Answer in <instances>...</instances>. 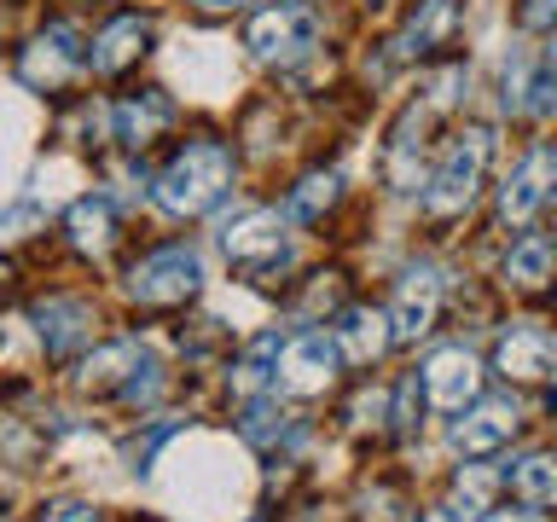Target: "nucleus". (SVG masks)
<instances>
[{"label":"nucleus","instance_id":"nucleus-1","mask_svg":"<svg viewBox=\"0 0 557 522\" xmlns=\"http://www.w3.org/2000/svg\"><path fill=\"white\" fill-rule=\"evenodd\" d=\"M151 191L169 215H209L233 191V151L221 139H191V146L174 151V163L157 174Z\"/></svg>","mask_w":557,"mask_h":522},{"label":"nucleus","instance_id":"nucleus-2","mask_svg":"<svg viewBox=\"0 0 557 522\" xmlns=\"http://www.w3.org/2000/svg\"><path fill=\"white\" fill-rule=\"evenodd\" d=\"M487 157H494V134L487 128H465L453 139L435 174L424 181V215H459V209H470V198L482 191Z\"/></svg>","mask_w":557,"mask_h":522},{"label":"nucleus","instance_id":"nucleus-3","mask_svg":"<svg viewBox=\"0 0 557 522\" xmlns=\"http://www.w3.org/2000/svg\"><path fill=\"white\" fill-rule=\"evenodd\" d=\"M221 250L244 278H273L290 268V233L273 209H244L221 226Z\"/></svg>","mask_w":557,"mask_h":522},{"label":"nucleus","instance_id":"nucleus-4","mask_svg":"<svg viewBox=\"0 0 557 522\" xmlns=\"http://www.w3.org/2000/svg\"><path fill=\"white\" fill-rule=\"evenodd\" d=\"M198 290H203V261H198V250H186V244L151 250L146 261H134V273H128V296L139 308H186Z\"/></svg>","mask_w":557,"mask_h":522},{"label":"nucleus","instance_id":"nucleus-5","mask_svg":"<svg viewBox=\"0 0 557 522\" xmlns=\"http://www.w3.org/2000/svg\"><path fill=\"white\" fill-rule=\"evenodd\" d=\"M244 47H250L261 64H296V59H308V52L320 47V17H313V7L278 0V7H268V12L250 17Z\"/></svg>","mask_w":557,"mask_h":522},{"label":"nucleus","instance_id":"nucleus-6","mask_svg":"<svg viewBox=\"0 0 557 522\" xmlns=\"http://www.w3.org/2000/svg\"><path fill=\"white\" fill-rule=\"evenodd\" d=\"M87 64V47H82V29L76 24H47L35 41L24 47V59H17V76H24L29 87H64L76 70Z\"/></svg>","mask_w":557,"mask_h":522},{"label":"nucleus","instance_id":"nucleus-7","mask_svg":"<svg viewBox=\"0 0 557 522\" xmlns=\"http://www.w3.org/2000/svg\"><path fill=\"white\" fill-rule=\"evenodd\" d=\"M29 325H35V337H41V348L52 360H70L94 343L99 320H94V302H82V296H47V302L29 308Z\"/></svg>","mask_w":557,"mask_h":522},{"label":"nucleus","instance_id":"nucleus-8","mask_svg":"<svg viewBox=\"0 0 557 522\" xmlns=\"http://www.w3.org/2000/svg\"><path fill=\"white\" fill-rule=\"evenodd\" d=\"M337 360L343 348L337 337H325V331H302V337L285 343V360H278V377H285L290 395H320L331 377H337Z\"/></svg>","mask_w":557,"mask_h":522},{"label":"nucleus","instance_id":"nucleus-9","mask_svg":"<svg viewBox=\"0 0 557 522\" xmlns=\"http://www.w3.org/2000/svg\"><path fill=\"white\" fill-rule=\"evenodd\" d=\"M552 186H557V157L552 151L522 157V163L511 169V181H505V191H499V221L505 226H529L540 215V203L552 198Z\"/></svg>","mask_w":557,"mask_h":522},{"label":"nucleus","instance_id":"nucleus-10","mask_svg":"<svg viewBox=\"0 0 557 522\" xmlns=\"http://www.w3.org/2000/svg\"><path fill=\"white\" fill-rule=\"evenodd\" d=\"M517 424H522L517 400H470V412L453 424V447H459L465 459H487V452H499L511 442Z\"/></svg>","mask_w":557,"mask_h":522},{"label":"nucleus","instance_id":"nucleus-11","mask_svg":"<svg viewBox=\"0 0 557 522\" xmlns=\"http://www.w3.org/2000/svg\"><path fill=\"white\" fill-rule=\"evenodd\" d=\"M418 377H424V395H430L442 412H465L470 400H476V383H482L476 355H470V348H435Z\"/></svg>","mask_w":557,"mask_h":522},{"label":"nucleus","instance_id":"nucleus-12","mask_svg":"<svg viewBox=\"0 0 557 522\" xmlns=\"http://www.w3.org/2000/svg\"><path fill=\"white\" fill-rule=\"evenodd\" d=\"M435 313H442V273H435V268H412L407 278H400L395 308H389L395 343H418L435 325Z\"/></svg>","mask_w":557,"mask_h":522},{"label":"nucleus","instance_id":"nucleus-13","mask_svg":"<svg viewBox=\"0 0 557 522\" xmlns=\"http://www.w3.org/2000/svg\"><path fill=\"white\" fill-rule=\"evenodd\" d=\"M146 47H151V17L122 12V17H111V24L94 35V52H87V64H94L99 76H122L128 64L146 59Z\"/></svg>","mask_w":557,"mask_h":522},{"label":"nucleus","instance_id":"nucleus-14","mask_svg":"<svg viewBox=\"0 0 557 522\" xmlns=\"http://www.w3.org/2000/svg\"><path fill=\"white\" fill-rule=\"evenodd\" d=\"M499 372L517 383H546L557 377V343L540 325H511L499 337Z\"/></svg>","mask_w":557,"mask_h":522},{"label":"nucleus","instance_id":"nucleus-15","mask_svg":"<svg viewBox=\"0 0 557 522\" xmlns=\"http://www.w3.org/2000/svg\"><path fill=\"white\" fill-rule=\"evenodd\" d=\"M174 122V104L169 94H157V87H146V94H134V99H122L116 111H111V139H122L128 151H146L157 134H163Z\"/></svg>","mask_w":557,"mask_h":522},{"label":"nucleus","instance_id":"nucleus-16","mask_svg":"<svg viewBox=\"0 0 557 522\" xmlns=\"http://www.w3.org/2000/svg\"><path fill=\"white\" fill-rule=\"evenodd\" d=\"M64 238H70V250H82V256H111V244H116V203L111 198H76L70 203V215H64Z\"/></svg>","mask_w":557,"mask_h":522},{"label":"nucleus","instance_id":"nucleus-17","mask_svg":"<svg viewBox=\"0 0 557 522\" xmlns=\"http://www.w3.org/2000/svg\"><path fill=\"white\" fill-rule=\"evenodd\" d=\"M389 343H395V325L383 320V313H372V308H348V313H343V325H337V348H343V360L372 365Z\"/></svg>","mask_w":557,"mask_h":522},{"label":"nucleus","instance_id":"nucleus-18","mask_svg":"<svg viewBox=\"0 0 557 522\" xmlns=\"http://www.w3.org/2000/svg\"><path fill=\"white\" fill-rule=\"evenodd\" d=\"M435 104H424V111H407V122L395 128V146H389V186L407 198V191L424 186V169H418V157H424V122H430Z\"/></svg>","mask_w":557,"mask_h":522},{"label":"nucleus","instance_id":"nucleus-19","mask_svg":"<svg viewBox=\"0 0 557 522\" xmlns=\"http://www.w3.org/2000/svg\"><path fill=\"white\" fill-rule=\"evenodd\" d=\"M453 24H459V12H453V0H418V12L407 17V29H400L395 52L400 59H424L430 47H442Z\"/></svg>","mask_w":557,"mask_h":522},{"label":"nucleus","instance_id":"nucleus-20","mask_svg":"<svg viewBox=\"0 0 557 522\" xmlns=\"http://www.w3.org/2000/svg\"><path fill=\"white\" fill-rule=\"evenodd\" d=\"M505 487L522 505H557V452H522V459L505 470Z\"/></svg>","mask_w":557,"mask_h":522},{"label":"nucleus","instance_id":"nucleus-21","mask_svg":"<svg viewBox=\"0 0 557 522\" xmlns=\"http://www.w3.org/2000/svg\"><path fill=\"white\" fill-rule=\"evenodd\" d=\"M552 273H557L552 238H522V244H511V256H505V285H517V290H546Z\"/></svg>","mask_w":557,"mask_h":522},{"label":"nucleus","instance_id":"nucleus-22","mask_svg":"<svg viewBox=\"0 0 557 522\" xmlns=\"http://www.w3.org/2000/svg\"><path fill=\"white\" fill-rule=\"evenodd\" d=\"M139 365V343H104L99 355H87V365L76 372L82 389H122Z\"/></svg>","mask_w":557,"mask_h":522},{"label":"nucleus","instance_id":"nucleus-23","mask_svg":"<svg viewBox=\"0 0 557 522\" xmlns=\"http://www.w3.org/2000/svg\"><path fill=\"white\" fill-rule=\"evenodd\" d=\"M278 360H285V337H278V331H261V337L250 343V355L233 365V389L238 395H256L261 383L278 377Z\"/></svg>","mask_w":557,"mask_h":522},{"label":"nucleus","instance_id":"nucleus-24","mask_svg":"<svg viewBox=\"0 0 557 522\" xmlns=\"http://www.w3.org/2000/svg\"><path fill=\"white\" fill-rule=\"evenodd\" d=\"M337 191H343V174H337V169L308 174V181H296V191L285 198V215H290V221H320L325 209L337 203Z\"/></svg>","mask_w":557,"mask_h":522},{"label":"nucleus","instance_id":"nucleus-25","mask_svg":"<svg viewBox=\"0 0 557 522\" xmlns=\"http://www.w3.org/2000/svg\"><path fill=\"white\" fill-rule=\"evenodd\" d=\"M285 430H290V412L278 407V400H268V395L250 400V407H244V418H238V435H244L250 447H273Z\"/></svg>","mask_w":557,"mask_h":522},{"label":"nucleus","instance_id":"nucleus-26","mask_svg":"<svg viewBox=\"0 0 557 522\" xmlns=\"http://www.w3.org/2000/svg\"><path fill=\"white\" fill-rule=\"evenodd\" d=\"M529 111L534 116H557V41L540 52V64L529 70Z\"/></svg>","mask_w":557,"mask_h":522},{"label":"nucleus","instance_id":"nucleus-27","mask_svg":"<svg viewBox=\"0 0 557 522\" xmlns=\"http://www.w3.org/2000/svg\"><path fill=\"white\" fill-rule=\"evenodd\" d=\"M116 395H122V400H157V395H163V365L139 360V365H134V377L122 383Z\"/></svg>","mask_w":557,"mask_h":522},{"label":"nucleus","instance_id":"nucleus-28","mask_svg":"<svg viewBox=\"0 0 557 522\" xmlns=\"http://www.w3.org/2000/svg\"><path fill=\"white\" fill-rule=\"evenodd\" d=\"M41 522H104L99 505H87V499H59V505H47Z\"/></svg>","mask_w":557,"mask_h":522},{"label":"nucleus","instance_id":"nucleus-29","mask_svg":"<svg viewBox=\"0 0 557 522\" xmlns=\"http://www.w3.org/2000/svg\"><path fill=\"white\" fill-rule=\"evenodd\" d=\"M522 24L529 29H557V0H522Z\"/></svg>","mask_w":557,"mask_h":522},{"label":"nucleus","instance_id":"nucleus-30","mask_svg":"<svg viewBox=\"0 0 557 522\" xmlns=\"http://www.w3.org/2000/svg\"><path fill=\"white\" fill-rule=\"evenodd\" d=\"M395 424H400V430H412V424H418V377H407V383H400V400H395Z\"/></svg>","mask_w":557,"mask_h":522},{"label":"nucleus","instance_id":"nucleus-31","mask_svg":"<svg viewBox=\"0 0 557 522\" xmlns=\"http://www.w3.org/2000/svg\"><path fill=\"white\" fill-rule=\"evenodd\" d=\"M418 522H470V511H459V505H435V511H424Z\"/></svg>","mask_w":557,"mask_h":522},{"label":"nucleus","instance_id":"nucleus-32","mask_svg":"<svg viewBox=\"0 0 557 522\" xmlns=\"http://www.w3.org/2000/svg\"><path fill=\"white\" fill-rule=\"evenodd\" d=\"M476 522H540L534 511H487V517H476Z\"/></svg>","mask_w":557,"mask_h":522},{"label":"nucleus","instance_id":"nucleus-33","mask_svg":"<svg viewBox=\"0 0 557 522\" xmlns=\"http://www.w3.org/2000/svg\"><path fill=\"white\" fill-rule=\"evenodd\" d=\"M203 12H226V7H244V0H198Z\"/></svg>","mask_w":557,"mask_h":522},{"label":"nucleus","instance_id":"nucleus-34","mask_svg":"<svg viewBox=\"0 0 557 522\" xmlns=\"http://www.w3.org/2000/svg\"><path fill=\"white\" fill-rule=\"evenodd\" d=\"M7 278H12V268H7V261H0V290H7Z\"/></svg>","mask_w":557,"mask_h":522}]
</instances>
